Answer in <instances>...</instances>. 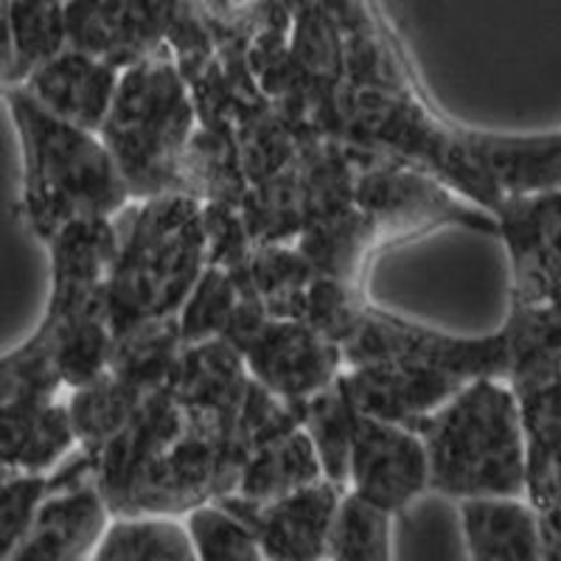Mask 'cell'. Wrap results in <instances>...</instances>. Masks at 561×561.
<instances>
[{
  "instance_id": "6da1fadb",
  "label": "cell",
  "mask_w": 561,
  "mask_h": 561,
  "mask_svg": "<svg viewBox=\"0 0 561 561\" xmlns=\"http://www.w3.org/2000/svg\"><path fill=\"white\" fill-rule=\"evenodd\" d=\"M9 113L20 138V217L43 244L84 219H115L133 205L122 172L99 133L45 113L23 88H9Z\"/></svg>"
},
{
  "instance_id": "7a4b0ae2",
  "label": "cell",
  "mask_w": 561,
  "mask_h": 561,
  "mask_svg": "<svg viewBox=\"0 0 561 561\" xmlns=\"http://www.w3.org/2000/svg\"><path fill=\"white\" fill-rule=\"evenodd\" d=\"M115 233L118 244L104 284L115 337L178 318L208 267L203 203L188 194L140 199L115 217Z\"/></svg>"
},
{
  "instance_id": "3957f363",
  "label": "cell",
  "mask_w": 561,
  "mask_h": 561,
  "mask_svg": "<svg viewBox=\"0 0 561 561\" xmlns=\"http://www.w3.org/2000/svg\"><path fill=\"white\" fill-rule=\"evenodd\" d=\"M427 453L430 491L460 500L525 497L523 410L505 379H474L413 427Z\"/></svg>"
},
{
  "instance_id": "277c9868",
  "label": "cell",
  "mask_w": 561,
  "mask_h": 561,
  "mask_svg": "<svg viewBox=\"0 0 561 561\" xmlns=\"http://www.w3.org/2000/svg\"><path fill=\"white\" fill-rule=\"evenodd\" d=\"M197 124L192 88L169 45L122 70L99 138L113 154L133 203L185 194V154Z\"/></svg>"
},
{
  "instance_id": "5b68a950",
  "label": "cell",
  "mask_w": 561,
  "mask_h": 561,
  "mask_svg": "<svg viewBox=\"0 0 561 561\" xmlns=\"http://www.w3.org/2000/svg\"><path fill=\"white\" fill-rule=\"evenodd\" d=\"M343 368L368 363H402L449 374L460 382L505 379L508 351L503 332L460 337L433 325L399 318L365 304L357 323L340 345Z\"/></svg>"
},
{
  "instance_id": "8992f818",
  "label": "cell",
  "mask_w": 561,
  "mask_h": 561,
  "mask_svg": "<svg viewBox=\"0 0 561 561\" xmlns=\"http://www.w3.org/2000/svg\"><path fill=\"white\" fill-rule=\"evenodd\" d=\"M222 340L239 351L250 379L289 404L325 390L343 374L340 345L300 320L267 318L253 300H239Z\"/></svg>"
},
{
  "instance_id": "52a82bcc",
  "label": "cell",
  "mask_w": 561,
  "mask_h": 561,
  "mask_svg": "<svg viewBox=\"0 0 561 561\" xmlns=\"http://www.w3.org/2000/svg\"><path fill=\"white\" fill-rule=\"evenodd\" d=\"M354 208L370 219L379 248L433 233L449 225L497 237V219L489 210L460 197L424 169L408 167L385 154L377 163L359 167L354 183Z\"/></svg>"
},
{
  "instance_id": "ba28073f",
  "label": "cell",
  "mask_w": 561,
  "mask_h": 561,
  "mask_svg": "<svg viewBox=\"0 0 561 561\" xmlns=\"http://www.w3.org/2000/svg\"><path fill=\"white\" fill-rule=\"evenodd\" d=\"M113 511L102 497L88 453L77 449L48 474V494L7 561H93Z\"/></svg>"
},
{
  "instance_id": "9c48e42d",
  "label": "cell",
  "mask_w": 561,
  "mask_h": 561,
  "mask_svg": "<svg viewBox=\"0 0 561 561\" xmlns=\"http://www.w3.org/2000/svg\"><path fill=\"white\" fill-rule=\"evenodd\" d=\"M511 267V304H561V188L514 194L494 210Z\"/></svg>"
},
{
  "instance_id": "30bf717a",
  "label": "cell",
  "mask_w": 561,
  "mask_h": 561,
  "mask_svg": "<svg viewBox=\"0 0 561 561\" xmlns=\"http://www.w3.org/2000/svg\"><path fill=\"white\" fill-rule=\"evenodd\" d=\"M248 388V368L222 337L183 345L167 385L183 427L205 438H244L239 419Z\"/></svg>"
},
{
  "instance_id": "8fae6325",
  "label": "cell",
  "mask_w": 561,
  "mask_h": 561,
  "mask_svg": "<svg viewBox=\"0 0 561 561\" xmlns=\"http://www.w3.org/2000/svg\"><path fill=\"white\" fill-rule=\"evenodd\" d=\"M345 491L399 517L430 491V466L419 435L399 424L359 419L351 440Z\"/></svg>"
},
{
  "instance_id": "7c38bea8",
  "label": "cell",
  "mask_w": 561,
  "mask_h": 561,
  "mask_svg": "<svg viewBox=\"0 0 561 561\" xmlns=\"http://www.w3.org/2000/svg\"><path fill=\"white\" fill-rule=\"evenodd\" d=\"M345 489L332 480H314L264 505L222 497L262 545L264 561H325Z\"/></svg>"
},
{
  "instance_id": "4fadbf2b",
  "label": "cell",
  "mask_w": 561,
  "mask_h": 561,
  "mask_svg": "<svg viewBox=\"0 0 561 561\" xmlns=\"http://www.w3.org/2000/svg\"><path fill=\"white\" fill-rule=\"evenodd\" d=\"M340 382L363 419L388 421L408 430L427 419L466 385L440 370L402 363L351 365L343 368Z\"/></svg>"
},
{
  "instance_id": "5bb4252c",
  "label": "cell",
  "mask_w": 561,
  "mask_h": 561,
  "mask_svg": "<svg viewBox=\"0 0 561 561\" xmlns=\"http://www.w3.org/2000/svg\"><path fill=\"white\" fill-rule=\"evenodd\" d=\"M79 449L65 396L0 402V466L12 474H51Z\"/></svg>"
},
{
  "instance_id": "9a60e30c",
  "label": "cell",
  "mask_w": 561,
  "mask_h": 561,
  "mask_svg": "<svg viewBox=\"0 0 561 561\" xmlns=\"http://www.w3.org/2000/svg\"><path fill=\"white\" fill-rule=\"evenodd\" d=\"M118 77L122 70H115L104 59L65 48L14 88L26 90L45 113H51L59 122L99 133L113 104Z\"/></svg>"
},
{
  "instance_id": "2e32d148",
  "label": "cell",
  "mask_w": 561,
  "mask_h": 561,
  "mask_svg": "<svg viewBox=\"0 0 561 561\" xmlns=\"http://www.w3.org/2000/svg\"><path fill=\"white\" fill-rule=\"evenodd\" d=\"M458 519L469 561H545L542 519L525 497L460 500Z\"/></svg>"
},
{
  "instance_id": "e0dca14e",
  "label": "cell",
  "mask_w": 561,
  "mask_h": 561,
  "mask_svg": "<svg viewBox=\"0 0 561 561\" xmlns=\"http://www.w3.org/2000/svg\"><path fill=\"white\" fill-rule=\"evenodd\" d=\"M320 478H323V469H320L312 440L304 433V427H295L262 447H255L242 463L233 491L225 497L264 505Z\"/></svg>"
},
{
  "instance_id": "ac0fdd59",
  "label": "cell",
  "mask_w": 561,
  "mask_h": 561,
  "mask_svg": "<svg viewBox=\"0 0 561 561\" xmlns=\"http://www.w3.org/2000/svg\"><path fill=\"white\" fill-rule=\"evenodd\" d=\"M508 351L505 382L514 393L539 388L561 374V304L517 307L511 304L500 329Z\"/></svg>"
},
{
  "instance_id": "d6986e66",
  "label": "cell",
  "mask_w": 561,
  "mask_h": 561,
  "mask_svg": "<svg viewBox=\"0 0 561 561\" xmlns=\"http://www.w3.org/2000/svg\"><path fill=\"white\" fill-rule=\"evenodd\" d=\"M295 248L307 255V262L320 275L345 280L359 289L370 259L377 250H382L370 219L357 208L307 225L300 230Z\"/></svg>"
},
{
  "instance_id": "ffe728a7",
  "label": "cell",
  "mask_w": 561,
  "mask_h": 561,
  "mask_svg": "<svg viewBox=\"0 0 561 561\" xmlns=\"http://www.w3.org/2000/svg\"><path fill=\"white\" fill-rule=\"evenodd\" d=\"M65 402H68L70 424H73V433H77L79 449L93 455L113 435L122 433L124 424L138 413L140 404L147 402V396H140L127 382L104 370L93 382L65 393Z\"/></svg>"
},
{
  "instance_id": "44dd1931",
  "label": "cell",
  "mask_w": 561,
  "mask_h": 561,
  "mask_svg": "<svg viewBox=\"0 0 561 561\" xmlns=\"http://www.w3.org/2000/svg\"><path fill=\"white\" fill-rule=\"evenodd\" d=\"M9 37H12V65L3 82L14 88L26 82L39 65L68 48L65 0H12Z\"/></svg>"
},
{
  "instance_id": "7402d4cb",
  "label": "cell",
  "mask_w": 561,
  "mask_h": 561,
  "mask_svg": "<svg viewBox=\"0 0 561 561\" xmlns=\"http://www.w3.org/2000/svg\"><path fill=\"white\" fill-rule=\"evenodd\" d=\"M93 561H197L192 536L180 517H113Z\"/></svg>"
},
{
  "instance_id": "603a6c76",
  "label": "cell",
  "mask_w": 561,
  "mask_h": 561,
  "mask_svg": "<svg viewBox=\"0 0 561 561\" xmlns=\"http://www.w3.org/2000/svg\"><path fill=\"white\" fill-rule=\"evenodd\" d=\"M363 415L354 410L348 393H345L340 377L312 399L300 402V427L312 440L318 453L323 478L345 489V472H348L351 440L357 433V424Z\"/></svg>"
},
{
  "instance_id": "cb8c5ba5",
  "label": "cell",
  "mask_w": 561,
  "mask_h": 561,
  "mask_svg": "<svg viewBox=\"0 0 561 561\" xmlns=\"http://www.w3.org/2000/svg\"><path fill=\"white\" fill-rule=\"evenodd\" d=\"M325 561H396L393 517L345 491Z\"/></svg>"
},
{
  "instance_id": "d4e9b609",
  "label": "cell",
  "mask_w": 561,
  "mask_h": 561,
  "mask_svg": "<svg viewBox=\"0 0 561 561\" xmlns=\"http://www.w3.org/2000/svg\"><path fill=\"white\" fill-rule=\"evenodd\" d=\"M239 300H242V293H239L237 275L225 267L208 264L205 273L199 275L197 287L192 289L188 300L178 312L183 345L222 337L225 325L230 323V318L237 312Z\"/></svg>"
},
{
  "instance_id": "484cf974",
  "label": "cell",
  "mask_w": 561,
  "mask_h": 561,
  "mask_svg": "<svg viewBox=\"0 0 561 561\" xmlns=\"http://www.w3.org/2000/svg\"><path fill=\"white\" fill-rule=\"evenodd\" d=\"M197 561H264L262 545L228 505L208 503L183 517Z\"/></svg>"
},
{
  "instance_id": "4316f807",
  "label": "cell",
  "mask_w": 561,
  "mask_h": 561,
  "mask_svg": "<svg viewBox=\"0 0 561 561\" xmlns=\"http://www.w3.org/2000/svg\"><path fill=\"white\" fill-rule=\"evenodd\" d=\"M194 12L208 34L219 32L233 39H239V34L253 37L262 34V26L270 20V0H194Z\"/></svg>"
},
{
  "instance_id": "83f0119b",
  "label": "cell",
  "mask_w": 561,
  "mask_h": 561,
  "mask_svg": "<svg viewBox=\"0 0 561 561\" xmlns=\"http://www.w3.org/2000/svg\"><path fill=\"white\" fill-rule=\"evenodd\" d=\"M12 65V37H9V3L0 0V82Z\"/></svg>"
},
{
  "instance_id": "f1b7e54d",
  "label": "cell",
  "mask_w": 561,
  "mask_h": 561,
  "mask_svg": "<svg viewBox=\"0 0 561 561\" xmlns=\"http://www.w3.org/2000/svg\"><path fill=\"white\" fill-rule=\"evenodd\" d=\"M12 478H14V474L9 472V469H3V466H0V489H3V485H7Z\"/></svg>"
},
{
  "instance_id": "f546056e",
  "label": "cell",
  "mask_w": 561,
  "mask_h": 561,
  "mask_svg": "<svg viewBox=\"0 0 561 561\" xmlns=\"http://www.w3.org/2000/svg\"><path fill=\"white\" fill-rule=\"evenodd\" d=\"M3 3H12V0H3Z\"/></svg>"
}]
</instances>
